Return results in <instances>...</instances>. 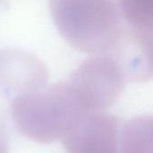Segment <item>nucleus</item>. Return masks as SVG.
I'll list each match as a JSON object with an SVG mask.
<instances>
[{
  "label": "nucleus",
  "instance_id": "1",
  "mask_svg": "<svg viewBox=\"0 0 153 153\" xmlns=\"http://www.w3.org/2000/svg\"><path fill=\"white\" fill-rule=\"evenodd\" d=\"M61 35L75 49L99 56H117L125 28L115 0H49Z\"/></svg>",
  "mask_w": 153,
  "mask_h": 153
},
{
  "label": "nucleus",
  "instance_id": "5",
  "mask_svg": "<svg viewBox=\"0 0 153 153\" xmlns=\"http://www.w3.org/2000/svg\"><path fill=\"white\" fill-rule=\"evenodd\" d=\"M119 6L127 24L125 41L152 54L153 0H119Z\"/></svg>",
  "mask_w": 153,
  "mask_h": 153
},
{
  "label": "nucleus",
  "instance_id": "2",
  "mask_svg": "<svg viewBox=\"0 0 153 153\" xmlns=\"http://www.w3.org/2000/svg\"><path fill=\"white\" fill-rule=\"evenodd\" d=\"M13 112L23 132L44 142L64 130L67 132L81 115L86 114L67 81L42 92L20 96L13 103Z\"/></svg>",
  "mask_w": 153,
  "mask_h": 153
},
{
  "label": "nucleus",
  "instance_id": "4",
  "mask_svg": "<svg viewBox=\"0 0 153 153\" xmlns=\"http://www.w3.org/2000/svg\"><path fill=\"white\" fill-rule=\"evenodd\" d=\"M91 119L80 117L65 133L70 134L68 147L71 153H113L116 126L109 117L93 116Z\"/></svg>",
  "mask_w": 153,
  "mask_h": 153
},
{
  "label": "nucleus",
  "instance_id": "3",
  "mask_svg": "<svg viewBox=\"0 0 153 153\" xmlns=\"http://www.w3.org/2000/svg\"><path fill=\"white\" fill-rule=\"evenodd\" d=\"M126 74L117 59L98 56L82 63L68 79L84 110L109 106L121 92Z\"/></svg>",
  "mask_w": 153,
  "mask_h": 153
}]
</instances>
